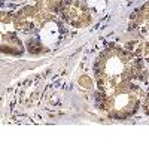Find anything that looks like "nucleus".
Masks as SVG:
<instances>
[{
    "label": "nucleus",
    "instance_id": "nucleus-1",
    "mask_svg": "<svg viewBox=\"0 0 149 149\" xmlns=\"http://www.w3.org/2000/svg\"><path fill=\"white\" fill-rule=\"evenodd\" d=\"M95 82L100 86V91L142 76V61L136 57L128 48L110 46L98 55L95 61Z\"/></svg>",
    "mask_w": 149,
    "mask_h": 149
},
{
    "label": "nucleus",
    "instance_id": "nucleus-2",
    "mask_svg": "<svg viewBox=\"0 0 149 149\" xmlns=\"http://www.w3.org/2000/svg\"><path fill=\"white\" fill-rule=\"evenodd\" d=\"M142 98L143 91L139 85L133 81L122 82L100 93V109L110 119L125 121L139 110Z\"/></svg>",
    "mask_w": 149,
    "mask_h": 149
},
{
    "label": "nucleus",
    "instance_id": "nucleus-3",
    "mask_svg": "<svg viewBox=\"0 0 149 149\" xmlns=\"http://www.w3.org/2000/svg\"><path fill=\"white\" fill-rule=\"evenodd\" d=\"M52 19V14L48 12L42 5L36 3L34 6H26L14 15V26L17 30L31 31L40 29L43 24Z\"/></svg>",
    "mask_w": 149,
    "mask_h": 149
},
{
    "label": "nucleus",
    "instance_id": "nucleus-4",
    "mask_svg": "<svg viewBox=\"0 0 149 149\" xmlns=\"http://www.w3.org/2000/svg\"><path fill=\"white\" fill-rule=\"evenodd\" d=\"M63 18L74 27H86L93 21V15L90 14V9L82 0H67L63 10Z\"/></svg>",
    "mask_w": 149,
    "mask_h": 149
},
{
    "label": "nucleus",
    "instance_id": "nucleus-5",
    "mask_svg": "<svg viewBox=\"0 0 149 149\" xmlns=\"http://www.w3.org/2000/svg\"><path fill=\"white\" fill-rule=\"evenodd\" d=\"M131 29L139 30L140 33H149V2L134 12L131 18Z\"/></svg>",
    "mask_w": 149,
    "mask_h": 149
},
{
    "label": "nucleus",
    "instance_id": "nucleus-6",
    "mask_svg": "<svg viewBox=\"0 0 149 149\" xmlns=\"http://www.w3.org/2000/svg\"><path fill=\"white\" fill-rule=\"evenodd\" d=\"M22 42L19 40V37L15 34H3L2 36V51L10 55H19L22 54Z\"/></svg>",
    "mask_w": 149,
    "mask_h": 149
},
{
    "label": "nucleus",
    "instance_id": "nucleus-7",
    "mask_svg": "<svg viewBox=\"0 0 149 149\" xmlns=\"http://www.w3.org/2000/svg\"><path fill=\"white\" fill-rule=\"evenodd\" d=\"M79 84L84 86V88H86V90L93 88V81H91V78H88V76H82V78L79 79Z\"/></svg>",
    "mask_w": 149,
    "mask_h": 149
},
{
    "label": "nucleus",
    "instance_id": "nucleus-8",
    "mask_svg": "<svg viewBox=\"0 0 149 149\" xmlns=\"http://www.w3.org/2000/svg\"><path fill=\"white\" fill-rule=\"evenodd\" d=\"M143 110L149 115V91L146 93V95H145V98H143Z\"/></svg>",
    "mask_w": 149,
    "mask_h": 149
},
{
    "label": "nucleus",
    "instance_id": "nucleus-9",
    "mask_svg": "<svg viewBox=\"0 0 149 149\" xmlns=\"http://www.w3.org/2000/svg\"><path fill=\"white\" fill-rule=\"evenodd\" d=\"M143 57H145V60H148L149 61V40L145 43V46H143Z\"/></svg>",
    "mask_w": 149,
    "mask_h": 149
},
{
    "label": "nucleus",
    "instance_id": "nucleus-10",
    "mask_svg": "<svg viewBox=\"0 0 149 149\" xmlns=\"http://www.w3.org/2000/svg\"><path fill=\"white\" fill-rule=\"evenodd\" d=\"M42 2H45V0H36V3H42Z\"/></svg>",
    "mask_w": 149,
    "mask_h": 149
},
{
    "label": "nucleus",
    "instance_id": "nucleus-11",
    "mask_svg": "<svg viewBox=\"0 0 149 149\" xmlns=\"http://www.w3.org/2000/svg\"><path fill=\"white\" fill-rule=\"evenodd\" d=\"M14 2H18V0H14Z\"/></svg>",
    "mask_w": 149,
    "mask_h": 149
}]
</instances>
